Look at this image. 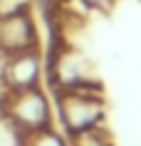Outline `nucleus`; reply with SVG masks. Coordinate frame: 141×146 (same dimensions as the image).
Listing matches in <instances>:
<instances>
[{
    "label": "nucleus",
    "mask_w": 141,
    "mask_h": 146,
    "mask_svg": "<svg viewBox=\"0 0 141 146\" xmlns=\"http://www.w3.org/2000/svg\"><path fill=\"white\" fill-rule=\"evenodd\" d=\"M60 119H62L67 134H77V131L99 126L104 116V104L97 89H89L87 82L64 87L60 94Z\"/></svg>",
    "instance_id": "obj_1"
},
{
    "label": "nucleus",
    "mask_w": 141,
    "mask_h": 146,
    "mask_svg": "<svg viewBox=\"0 0 141 146\" xmlns=\"http://www.w3.org/2000/svg\"><path fill=\"white\" fill-rule=\"evenodd\" d=\"M5 114L23 134H35V131L47 129L50 124V104L45 94L35 89H20L10 92L5 97Z\"/></svg>",
    "instance_id": "obj_2"
},
{
    "label": "nucleus",
    "mask_w": 141,
    "mask_h": 146,
    "mask_svg": "<svg viewBox=\"0 0 141 146\" xmlns=\"http://www.w3.org/2000/svg\"><path fill=\"white\" fill-rule=\"evenodd\" d=\"M42 62L35 50H25L17 54H5L3 62V82L8 92H20V89H35L40 82Z\"/></svg>",
    "instance_id": "obj_3"
},
{
    "label": "nucleus",
    "mask_w": 141,
    "mask_h": 146,
    "mask_svg": "<svg viewBox=\"0 0 141 146\" xmlns=\"http://www.w3.org/2000/svg\"><path fill=\"white\" fill-rule=\"evenodd\" d=\"M35 45H37V32L27 13L0 17V52L3 54L35 50Z\"/></svg>",
    "instance_id": "obj_4"
},
{
    "label": "nucleus",
    "mask_w": 141,
    "mask_h": 146,
    "mask_svg": "<svg viewBox=\"0 0 141 146\" xmlns=\"http://www.w3.org/2000/svg\"><path fill=\"white\" fill-rule=\"evenodd\" d=\"M70 146H111V144L102 126H92V129L70 134Z\"/></svg>",
    "instance_id": "obj_5"
},
{
    "label": "nucleus",
    "mask_w": 141,
    "mask_h": 146,
    "mask_svg": "<svg viewBox=\"0 0 141 146\" xmlns=\"http://www.w3.org/2000/svg\"><path fill=\"white\" fill-rule=\"evenodd\" d=\"M27 146H70V144H64V139L60 134H55V131H50V129H42V131L30 134Z\"/></svg>",
    "instance_id": "obj_6"
},
{
    "label": "nucleus",
    "mask_w": 141,
    "mask_h": 146,
    "mask_svg": "<svg viewBox=\"0 0 141 146\" xmlns=\"http://www.w3.org/2000/svg\"><path fill=\"white\" fill-rule=\"evenodd\" d=\"M27 10V0H0V17L17 15Z\"/></svg>",
    "instance_id": "obj_7"
},
{
    "label": "nucleus",
    "mask_w": 141,
    "mask_h": 146,
    "mask_svg": "<svg viewBox=\"0 0 141 146\" xmlns=\"http://www.w3.org/2000/svg\"><path fill=\"white\" fill-rule=\"evenodd\" d=\"M82 3H87V5H97V8H102V5H109L111 0H82Z\"/></svg>",
    "instance_id": "obj_8"
}]
</instances>
